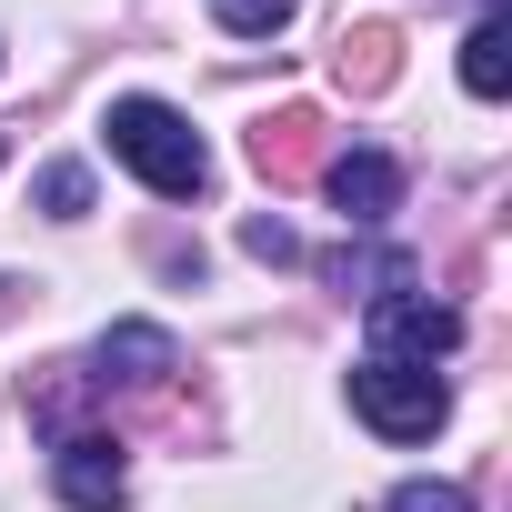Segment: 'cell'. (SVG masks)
<instances>
[{"mask_svg":"<svg viewBox=\"0 0 512 512\" xmlns=\"http://www.w3.org/2000/svg\"><path fill=\"white\" fill-rule=\"evenodd\" d=\"M101 131H111V161H121L131 181H151L161 201H191V191L211 181V151H201V131H191L171 101H141V91H131V101H111Z\"/></svg>","mask_w":512,"mask_h":512,"instance_id":"cell-1","label":"cell"},{"mask_svg":"<svg viewBox=\"0 0 512 512\" xmlns=\"http://www.w3.org/2000/svg\"><path fill=\"white\" fill-rule=\"evenodd\" d=\"M352 412H362L382 442H432L442 412H452V392H442L432 362H392V352H372V362L352 372Z\"/></svg>","mask_w":512,"mask_h":512,"instance_id":"cell-2","label":"cell"},{"mask_svg":"<svg viewBox=\"0 0 512 512\" xmlns=\"http://www.w3.org/2000/svg\"><path fill=\"white\" fill-rule=\"evenodd\" d=\"M372 342H382L392 362H432V352L462 342V312H452V302H422V292H382V302H372Z\"/></svg>","mask_w":512,"mask_h":512,"instance_id":"cell-3","label":"cell"},{"mask_svg":"<svg viewBox=\"0 0 512 512\" xmlns=\"http://www.w3.org/2000/svg\"><path fill=\"white\" fill-rule=\"evenodd\" d=\"M51 482H61V502H71V512H111V502L131 492V472H121V442H111V432H61Z\"/></svg>","mask_w":512,"mask_h":512,"instance_id":"cell-4","label":"cell"},{"mask_svg":"<svg viewBox=\"0 0 512 512\" xmlns=\"http://www.w3.org/2000/svg\"><path fill=\"white\" fill-rule=\"evenodd\" d=\"M322 191L342 201L352 231H372V221H392V201H402V161H392V151H342V161H322Z\"/></svg>","mask_w":512,"mask_h":512,"instance_id":"cell-5","label":"cell"},{"mask_svg":"<svg viewBox=\"0 0 512 512\" xmlns=\"http://www.w3.org/2000/svg\"><path fill=\"white\" fill-rule=\"evenodd\" d=\"M251 161H262L282 191L292 181H322V111H272L262 131H251Z\"/></svg>","mask_w":512,"mask_h":512,"instance_id":"cell-6","label":"cell"},{"mask_svg":"<svg viewBox=\"0 0 512 512\" xmlns=\"http://www.w3.org/2000/svg\"><path fill=\"white\" fill-rule=\"evenodd\" d=\"M161 372H171V332L121 322V332L101 342V382H161Z\"/></svg>","mask_w":512,"mask_h":512,"instance_id":"cell-7","label":"cell"},{"mask_svg":"<svg viewBox=\"0 0 512 512\" xmlns=\"http://www.w3.org/2000/svg\"><path fill=\"white\" fill-rule=\"evenodd\" d=\"M462 91H472V101H502V91H512V31H502V21H482V31L462 41Z\"/></svg>","mask_w":512,"mask_h":512,"instance_id":"cell-8","label":"cell"},{"mask_svg":"<svg viewBox=\"0 0 512 512\" xmlns=\"http://www.w3.org/2000/svg\"><path fill=\"white\" fill-rule=\"evenodd\" d=\"M392 51H402V31H382V21L342 31V81H352V91H382V81H392Z\"/></svg>","mask_w":512,"mask_h":512,"instance_id":"cell-9","label":"cell"},{"mask_svg":"<svg viewBox=\"0 0 512 512\" xmlns=\"http://www.w3.org/2000/svg\"><path fill=\"white\" fill-rule=\"evenodd\" d=\"M211 21L241 31V41H272V31L292 21V0H211Z\"/></svg>","mask_w":512,"mask_h":512,"instance_id":"cell-10","label":"cell"},{"mask_svg":"<svg viewBox=\"0 0 512 512\" xmlns=\"http://www.w3.org/2000/svg\"><path fill=\"white\" fill-rule=\"evenodd\" d=\"M41 201H51L61 221H71V211H91V171H81V161H51V171H41Z\"/></svg>","mask_w":512,"mask_h":512,"instance_id":"cell-11","label":"cell"},{"mask_svg":"<svg viewBox=\"0 0 512 512\" xmlns=\"http://www.w3.org/2000/svg\"><path fill=\"white\" fill-rule=\"evenodd\" d=\"M392 512H472V492H462V482H402Z\"/></svg>","mask_w":512,"mask_h":512,"instance_id":"cell-12","label":"cell"},{"mask_svg":"<svg viewBox=\"0 0 512 512\" xmlns=\"http://www.w3.org/2000/svg\"><path fill=\"white\" fill-rule=\"evenodd\" d=\"M241 241H251V251H262V262H292V251H302V241H292L282 221H241Z\"/></svg>","mask_w":512,"mask_h":512,"instance_id":"cell-13","label":"cell"}]
</instances>
